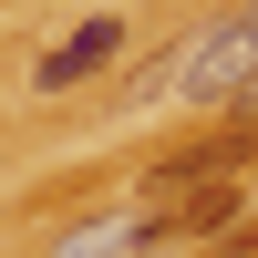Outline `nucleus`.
<instances>
[{
  "label": "nucleus",
  "mask_w": 258,
  "mask_h": 258,
  "mask_svg": "<svg viewBox=\"0 0 258 258\" xmlns=\"http://www.w3.org/2000/svg\"><path fill=\"white\" fill-rule=\"evenodd\" d=\"M248 83H258V0H248V11H227V21H207V31L165 62V93H186V103H227V114H238Z\"/></svg>",
  "instance_id": "nucleus-1"
},
{
  "label": "nucleus",
  "mask_w": 258,
  "mask_h": 258,
  "mask_svg": "<svg viewBox=\"0 0 258 258\" xmlns=\"http://www.w3.org/2000/svg\"><path fill=\"white\" fill-rule=\"evenodd\" d=\"M124 41H135V21H124V11H93V21H73V31H62L52 52L31 62V93H73V83H93L103 62H124Z\"/></svg>",
  "instance_id": "nucleus-2"
},
{
  "label": "nucleus",
  "mask_w": 258,
  "mask_h": 258,
  "mask_svg": "<svg viewBox=\"0 0 258 258\" xmlns=\"http://www.w3.org/2000/svg\"><path fill=\"white\" fill-rule=\"evenodd\" d=\"M238 165H248V124H227V135H197V145H176V155H165L155 176L135 186V207H155V217H165L176 197H197V186H217V176H238Z\"/></svg>",
  "instance_id": "nucleus-3"
},
{
  "label": "nucleus",
  "mask_w": 258,
  "mask_h": 258,
  "mask_svg": "<svg viewBox=\"0 0 258 258\" xmlns=\"http://www.w3.org/2000/svg\"><path fill=\"white\" fill-rule=\"evenodd\" d=\"M176 238H165V217L155 207H103V217H83V227H62L41 258H165Z\"/></svg>",
  "instance_id": "nucleus-4"
},
{
  "label": "nucleus",
  "mask_w": 258,
  "mask_h": 258,
  "mask_svg": "<svg viewBox=\"0 0 258 258\" xmlns=\"http://www.w3.org/2000/svg\"><path fill=\"white\" fill-rule=\"evenodd\" d=\"M238 114H258V83H248V93H238Z\"/></svg>",
  "instance_id": "nucleus-5"
}]
</instances>
